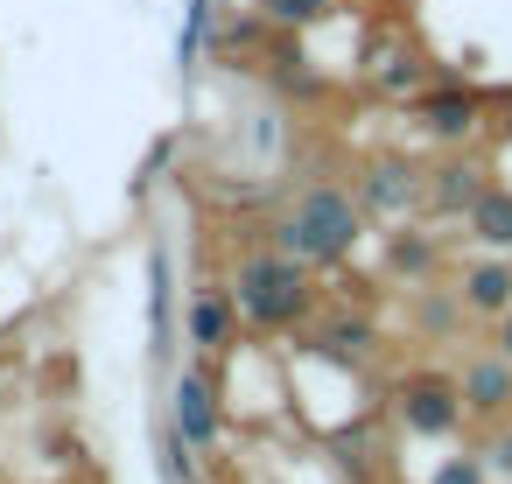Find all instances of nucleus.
Here are the masks:
<instances>
[{
	"label": "nucleus",
	"instance_id": "1",
	"mask_svg": "<svg viewBox=\"0 0 512 484\" xmlns=\"http://www.w3.org/2000/svg\"><path fill=\"white\" fill-rule=\"evenodd\" d=\"M358 232H365V211H358V197L337 190V183H309V190L274 218V246L295 253L302 267H337V260H351Z\"/></svg>",
	"mask_w": 512,
	"mask_h": 484
},
{
	"label": "nucleus",
	"instance_id": "2",
	"mask_svg": "<svg viewBox=\"0 0 512 484\" xmlns=\"http://www.w3.org/2000/svg\"><path fill=\"white\" fill-rule=\"evenodd\" d=\"M232 309H239L253 330H295V323L316 309L309 267H302L295 253H253V260H239V274H232Z\"/></svg>",
	"mask_w": 512,
	"mask_h": 484
},
{
	"label": "nucleus",
	"instance_id": "3",
	"mask_svg": "<svg viewBox=\"0 0 512 484\" xmlns=\"http://www.w3.org/2000/svg\"><path fill=\"white\" fill-rule=\"evenodd\" d=\"M400 421H407L414 435H449V428L463 421V386L442 379V372L400 379Z\"/></svg>",
	"mask_w": 512,
	"mask_h": 484
},
{
	"label": "nucleus",
	"instance_id": "4",
	"mask_svg": "<svg viewBox=\"0 0 512 484\" xmlns=\"http://www.w3.org/2000/svg\"><path fill=\"white\" fill-rule=\"evenodd\" d=\"M421 190H428V183H421V169H414V162H393V155H386V162H372V169L358 176V211H379V218H407V211L421 204Z\"/></svg>",
	"mask_w": 512,
	"mask_h": 484
},
{
	"label": "nucleus",
	"instance_id": "5",
	"mask_svg": "<svg viewBox=\"0 0 512 484\" xmlns=\"http://www.w3.org/2000/svg\"><path fill=\"white\" fill-rule=\"evenodd\" d=\"M190 449H211L218 442V393H211V372L204 365H190L183 379H176V421H169Z\"/></svg>",
	"mask_w": 512,
	"mask_h": 484
},
{
	"label": "nucleus",
	"instance_id": "6",
	"mask_svg": "<svg viewBox=\"0 0 512 484\" xmlns=\"http://www.w3.org/2000/svg\"><path fill=\"white\" fill-rule=\"evenodd\" d=\"M463 414H505L512 407V358L498 351V358H477V365H463Z\"/></svg>",
	"mask_w": 512,
	"mask_h": 484
},
{
	"label": "nucleus",
	"instance_id": "7",
	"mask_svg": "<svg viewBox=\"0 0 512 484\" xmlns=\"http://www.w3.org/2000/svg\"><path fill=\"white\" fill-rule=\"evenodd\" d=\"M477 113H484V99H477V92H463V85H449V92H428V99H421V127H428L435 141H463V134L477 127Z\"/></svg>",
	"mask_w": 512,
	"mask_h": 484
},
{
	"label": "nucleus",
	"instance_id": "8",
	"mask_svg": "<svg viewBox=\"0 0 512 484\" xmlns=\"http://www.w3.org/2000/svg\"><path fill=\"white\" fill-rule=\"evenodd\" d=\"M456 295H463V309H477V316H505V309H512V260H477Z\"/></svg>",
	"mask_w": 512,
	"mask_h": 484
},
{
	"label": "nucleus",
	"instance_id": "9",
	"mask_svg": "<svg viewBox=\"0 0 512 484\" xmlns=\"http://www.w3.org/2000/svg\"><path fill=\"white\" fill-rule=\"evenodd\" d=\"M463 218H470V239H477V246L512 253V190H484Z\"/></svg>",
	"mask_w": 512,
	"mask_h": 484
},
{
	"label": "nucleus",
	"instance_id": "10",
	"mask_svg": "<svg viewBox=\"0 0 512 484\" xmlns=\"http://www.w3.org/2000/svg\"><path fill=\"white\" fill-rule=\"evenodd\" d=\"M484 169H470V162H442L435 176H428V197H435V211H470L477 197H484V183H477Z\"/></svg>",
	"mask_w": 512,
	"mask_h": 484
},
{
	"label": "nucleus",
	"instance_id": "11",
	"mask_svg": "<svg viewBox=\"0 0 512 484\" xmlns=\"http://www.w3.org/2000/svg\"><path fill=\"white\" fill-rule=\"evenodd\" d=\"M225 337H232V295H197L190 302V344L225 351Z\"/></svg>",
	"mask_w": 512,
	"mask_h": 484
},
{
	"label": "nucleus",
	"instance_id": "12",
	"mask_svg": "<svg viewBox=\"0 0 512 484\" xmlns=\"http://www.w3.org/2000/svg\"><path fill=\"white\" fill-rule=\"evenodd\" d=\"M337 0H260V15L281 22V29H302V22H323Z\"/></svg>",
	"mask_w": 512,
	"mask_h": 484
},
{
	"label": "nucleus",
	"instance_id": "13",
	"mask_svg": "<svg viewBox=\"0 0 512 484\" xmlns=\"http://www.w3.org/2000/svg\"><path fill=\"white\" fill-rule=\"evenodd\" d=\"M365 344H372V330H365V323H337V330H323V337H316V351H330V358H365Z\"/></svg>",
	"mask_w": 512,
	"mask_h": 484
},
{
	"label": "nucleus",
	"instance_id": "14",
	"mask_svg": "<svg viewBox=\"0 0 512 484\" xmlns=\"http://www.w3.org/2000/svg\"><path fill=\"white\" fill-rule=\"evenodd\" d=\"M393 267H407V274H428V267H435V246H428L421 232H393Z\"/></svg>",
	"mask_w": 512,
	"mask_h": 484
},
{
	"label": "nucleus",
	"instance_id": "15",
	"mask_svg": "<svg viewBox=\"0 0 512 484\" xmlns=\"http://www.w3.org/2000/svg\"><path fill=\"white\" fill-rule=\"evenodd\" d=\"M379 85H386V92H421V64H414V57H386Z\"/></svg>",
	"mask_w": 512,
	"mask_h": 484
},
{
	"label": "nucleus",
	"instance_id": "16",
	"mask_svg": "<svg viewBox=\"0 0 512 484\" xmlns=\"http://www.w3.org/2000/svg\"><path fill=\"white\" fill-rule=\"evenodd\" d=\"M435 484H484V456H449L435 470Z\"/></svg>",
	"mask_w": 512,
	"mask_h": 484
},
{
	"label": "nucleus",
	"instance_id": "17",
	"mask_svg": "<svg viewBox=\"0 0 512 484\" xmlns=\"http://www.w3.org/2000/svg\"><path fill=\"white\" fill-rule=\"evenodd\" d=\"M484 463H491V470H505V477H512V428H505V435H498V442H491V449H484Z\"/></svg>",
	"mask_w": 512,
	"mask_h": 484
},
{
	"label": "nucleus",
	"instance_id": "18",
	"mask_svg": "<svg viewBox=\"0 0 512 484\" xmlns=\"http://www.w3.org/2000/svg\"><path fill=\"white\" fill-rule=\"evenodd\" d=\"M498 351H505V358H512V309H505V316H498Z\"/></svg>",
	"mask_w": 512,
	"mask_h": 484
}]
</instances>
